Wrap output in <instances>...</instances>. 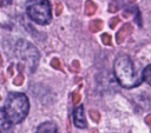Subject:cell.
<instances>
[{
  "mask_svg": "<svg viewBox=\"0 0 151 133\" xmlns=\"http://www.w3.org/2000/svg\"><path fill=\"white\" fill-rule=\"evenodd\" d=\"M26 12L28 18L38 25H47L52 19V8L48 0H28Z\"/></svg>",
  "mask_w": 151,
  "mask_h": 133,
  "instance_id": "obj_3",
  "label": "cell"
},
{
  "mask_svg": "<svg viewBox=\"0 0 151 133\" xmlns=\"http://www.w3.org/2000/svg\"><path fill=\"white\" fill-rule=\"evenodd\" d=\"M17 53L20 56V59L25 60L26 62H28L32 66H35V64H37V61L39 59V54L37 53L35 48L31 44H27V42H26V47L25 48L21 47V44L19 42L18 47H17Z\"/></svg>",
  "mask_w": 151,
  "mask_h": 133,
  "instance_id": "obj_4",
  "label": "cell"
},
{
  "mask_svg": "<svg viewBox=\"0 0 151 133\" xmlns=\"http://www.w3.org/2000/svg\"><path fill=\"white\" fill-rule=\"evenodd\" d=\"M12 2V0H1V6H6V5H9Z\"/></svg>",
  "mask_w": 151,
  "mask_h": 133,
  "instance_id": "obj_9",
  "label": "cell"
},
{
  "mask_svg": "<svg viewBox=\"0 0 151 133\" xmlns=\"http://www.w3.org/2000/svg\"><path fill=\"white\" fill-rule=\"evenodd\" d=\"M1 109L13 125L20 124L27 117L29 111L28 98L24 93H9Z\"/></svg>",
  "mask_w": 151,
  "mask_h": 133,
  "instance_id": "obj_2",
  "label": "cell"
},
{
  "mask_svg": "<svg viewBox=\"0 0 151 133\" xmlns=\"http://www.w3.org/2000/svg\"><path fill=\"white\" fill-rule=\"evenodd\" d=\"M142 75H143V80L145 82H147L149 85H151V65L146 66L143 71H142Z\"/></svg>",
  "mask_w": 151,
  "mask_h": 133,
  "instance_id": "obj_8",
  "label": "cell"
},
{
  "mask_svg": "<svg viewBox=\"0 0 151 133\" xmlns=\"http://www.w3.org/2000/svg\"><path fill=\"white\" fill-rule=\"evenodd\" d=\"M0 122H1V129H2V132H6V131H8V129H11V126L13 125L11 121H9V119L7 118V115L5 114V112L1 109V117H0Z\"/></svg>",
  "mask_w": 151,
  "mask_h": 133,
  "instance_id": "obj_7",
  "label": "cell"
},
{
  "mask_svg": "<svg viewBox=\"0 0 151 133\" xmlns=\"http://www.w3.org/2000/svg\"><path fill=\"white\" fill-rule=\"evenodd\" d=\"M113 73L120 86L125 88H133L142 84L143 75L138 74L131 59L127 55H120L116 59L113 65Z\"/></svg>",
  "mask_w": 151,
  "mask_h": 133,
  "instance_id": "obj_1",
  "label": "cell"
},
{
  "mask_svg": "<svg viewBox=\"0 0 151 133\" xmlns=\"http://www.w3.org/2000/svg\"><path fill=\"white\" fill-rule=\"evenodd\" d=\"M73 121L74 125L79 128H85L86 127V119H85V113H84V107L83 105H79L76 107L73 112Z\"/></svg>",
  "mask_w": 151,
  "mask_h": 133,
  "instance_id": "obj_5",
  "label": "cell"
},
{
  "mask_svg": "<svg viewBox=\"0 0 151 133\" xmlns=\"http://www.w3.org/2000/svg\"><path fill=\"white\" fill-rule=\"evenodd\" d=\"M37 133H59V128L57 127V125L54 122H42L38 129H37Z\"/></svg>",
  "mask_w": 151,
  "mask_h": 133,
  "instance_id": "obj_6",
  "label": "cell"
}]
</instances>
